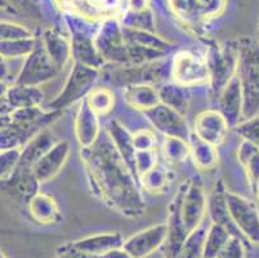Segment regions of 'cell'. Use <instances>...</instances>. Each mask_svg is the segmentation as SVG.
<instances>
[{
    "label": "cell",
    "mask_w": 259,
    "mask_h": 258,
    "mask_svg": "<svg viewBox=\"0 0 259 258\" xmlns=\"http://www.w3.org/2000/svg\"><path fill=\"white\" fill-rule=\"evenodd\" d=\"M205 61L211 91L220 93L227 83L237 74L239 53L236 47H211Z\"/></svg>",
    "instance_id": "obj_6"
},
{
    "label": "cell",
    "mask_w": 259,
    "mask_h": 258,
    "mask_svg": "<svg viewBox=\"0 0 259 258\" xmlns=\"http://www.w3.org/2000/svg\"><path fill=\"white\" fill-rule=\"evenodd\" d=\"M145 115L157 131L161 132L165 137H178L183 139L190 138V131H188L185 115L178 111L160 102L146 111Z\"/></svg>",
    "instance_id": "obj_10"
},
{
    "label": "cell",
    "mask_w": 259,
    "mask_h": 258,
    "mask_svg": "<svg viewBox=\"0 0 259 258\" xmlns=\"http://www.w3.org/2000/svg\"><path fill=\"white\" fill-rule=\"evenodd\" d=\"M157 93H159L160 102L162 105L168 106V107L185 115L188 107V102H190V93L186 87L176 84V83L166 84L157 89Z\"/></svg>",
    "instance_id": "obj_28"
},
{
    "label": "cell",
    "mask_w": 259,
    "mask_h": 258,
    "mask_svg": "<svg viewBox=\"0 0 259 258\" xmlns=\"http://www.w3.org/2000/svg\"><path fill=\"white\" fill-rule=\"evenodd\" d=\"M226 204L239 235L251 245L259 247V210L255 203L239 194L226 191Z\"/></svg>",
    "instance_id": "obj_4"
},
{
    "label": "cell",
    "mask_w": 259,
    "mask_h": 258,
    "mask_svg": "<svg viewBox=\"0 0 259 258\" xmlns=\"http://www.w3.org/2000/svg\"><path fill=\"white\" fill-rule=\"evenodd\" d=\"M197 3L204 11L208 21L221 16L227 7V0H197Z\"/></svg>",
    "instance_id": "obj_41"
},
{
    "label": "cell",
    "mask_w": 259,
    "mask_h": 258,
    "mask_svg": "<svg viewBox=\"0 0 259 258\" xmlns=\"http://www.w3.org/2000/svg\"><path fill=\"white\" fill-rule=\"evenodd\" d=\"M237 160L244 168L246 178L253 188L259 181V149L250 142L242 139L237 149Z\"/></svg>",
    "instance_id": "obj_27"
},
{
    "label": "cell",
    "mask_w": 259,
    "mask_h": 258,
    "mask_svg": "<svg viewBox=\"0 0 259 258\" xmlns=\"http://www.w3.org/2000/svg\"><path fill=\"white\" fill-rule=\"evenodd\" d=\"M9 61L0 56V82H6L9 77Z\"/></svg>",
    "instance_id": "obj_46"
},
{
    "label": "cell",
    "mask_w": 259,
    "mask_h": 258,
    "mask_svg": "<svg viewBox=\"0 0 259 258\" xmlns=\"http://www.w3.org/2000/svg\"><path fill=\"white\" fill-rule=\"evenodd\" d=\"M11 122V117L9 115H6V117H0V128H3L4 125H7Z\"/></svg>",
    "instance_id": "obj_48"
},
{
    "label": "cell",
    "mask_w": 259,
    "mask_h": 258,
    "mask_svg": "<svg viewBox=\"0 0 259 258\" xmlns=\"http://www.w3.org/2000/svg\"><path fill=\"white\" fill-rule=\"evenodd\" d=\"M70 156V143L65 139L56 141L34 164L32 172L40 185L57 176Z\"/></svg>",
    "instance_id": "obj_12"
},
{
    "label": "cell",
    "mask_w": 259,
    "mask_h": 258,
    "mask_svg": "<svg viewBox=\"0 0 259 258\" xmlns=\"http://www.w3.org/2000/svg\"><path fill=\"white\" fill-rule=\"evenodd\" d=\"M244 96L237 74L220 92V113L227 120L228 125H237L242 118Z\"/></svg>",
    "instance_id": "obj_15"
},
{
    "label": "cell",
    "mask_w": 259,
    "mask_h": 258,
    "mask_svg": "<svg viewBox=\"0 0 259 258\" xmlns=\"http://www.w3.org/2000/svg\"><path fill=\"white\" fill-rule=\"evenodd\" d=\"M164 159L169 164H181L190 156V143L188 139L178 137H165L161 146Z\"/></svg>",
    "instance_id": "obj_30"
},
{
    "label": "cell",
    "mask_w": 259,
    "mask_h": 258,
    "mask_svg": "<svg viewBox=\"0 0 259 258\" xmlns=\"http://www.w3.org/2000/svg\"><path fill=\"white\" fill-rule=\"evenodd\" d=\"M228 123L218 110H206L195 120V136L213 146L221 145L226 138Z\"/></svg>",
    "instance_id": "obj_13"
},
{
    "label": "cell",
    "mask_w": 259,
    "mask_h": 258,
    "mask_svg": "<svg viewBox=\"0 0 259 258\" xmlns=\"http://www.w3.org/2000/svg\"><path fill=\"white\" fill-rule=\"evenodd\" d=\"M122 94L132 107L143 113L160 103L157 89H155L151 84L126 85L122 89Z\"/></svg>",
    "instance_id": "obj_23"
},
{
    "label": "cell",
    "mask_w": 259,
    "mask_h": 258,
    "mask_svg": "<svg viewBox=\"0 0 259 258\" xmlns=\"http://www.w3.org/2000/svg\"><path fill=\"white\" fill-rule=\"evenodd\" d=\"M226 188L223 182L218 181L214 185L213 193H211L210 198L208 199V212L211 217V222L218 225H222L230 231L231 235L240 236L237 230L235 229L234 224L231 221L230 216H228L227 204H226ZM241 238V236H240Z\"/></svg>",
    "instance_id": "obj_19"
},
{
    "label": "cell",
    "mask_w": 259,
    "mask_h": 258,
    "mask_svg": "<svg viewBox=\"0 0 259 258\" xmlns=\"http://www.w3.org/2000/svg\"><path fill=\"white\" fill-rule=\"evenodd\" d=\"M41 129L25 127L15 122L0 128V151L12 150V149H22L23 146Z\"/></svg>",
    "instance_id": "obj_24"
},
{
    "label": "cell",
    "mask_w": 259,
    "mask_h": 258,
    "mask_svg": "<svg viewBox=\"0 0 259 258\" xmlns=\"http://www.w3.org/2000/svg\"><path fill=\"white\" fill-rule=\"evenodd\" d=\"M8 3L11 4V6L20 9V11L23 12L25 14H27L29 17H41V16H40L39 4H37L36 0H8Z\"/></svg>",
    "instance_id": "obj_42"
},
{
    "label": "cell",
    "mask_w": 259,
    "mask_h": 258,
    "mask_svg": "<svg viewBox=\"0 0 259 258\" xmlns=\"http://www.w3.org/2000/svg\"><path fill=\"white\" fill-rule=\"evenodd\" d=\"M168 233H166L165 243H164V255L165 258H177L180 254V250L187 238L188 233L183 226L182 218L180 213V194L177 191L176 196L169 205V216L168 222Z\"/></svg>",
    "instance_id": "obj_14"
},
{
    "label": "cell",
    "mask_w": 259,
    "mask_h": 258,
    "mask_svg": "<svg viewBox=\"0 0 259 258\" xmlns=\"http://www.w3.org/2000/svg\"><path fill=\"white\" fill-rule=\"evenodd\" d=\"M74 131L76 141L81 149L89 148L100 137V122L98 115L87 103L85 98L79 103L74 122Z\"/></svg>",
    "instance_id": "obj_16"
},
{
    "label": "cell",
    "mask_w": 259,
    "mask_h": 258,
    "mask_svg": "<svg viewBox=\"0 0 259 258\" xmlns=\"http://www.w3.org/2000/svg\"><path fill=\"white\" fill-rule=\"evenodd\" d=\"M107 136L110 137V139L112 141L116 150L119 151V154L121 155L124 162L126 163L129 169L132 170V173L134 174V155H136V149L133 146L132 133H129L119 122L112 120L107 125Z\"/></svg>",
    "instance_id": "obj_25"
},
{
    "label": "cell",
    "mask_w": 259,
    "mask_h": 258,
    "mask_svg": "<svg viewBox=\"0 0 259 258\" xmlns=\"http://www.w3.org/2000/svg\"><path fill=\"white\" fill-rule=\"evenodd\" d=\"M131 12H142L148 9V0H128Z\"/></svg>",
    "instance_id": "obj_45"
},
{
    "label": "cell",
    "mask_w": 259,
    "mask_h": 258,
    "mask_svg": "<svg viewBox=\"0 0 259 258\" xmlns=\"http://www.w3.org/2000/svg\"><path fill=\"white\" fill-rule=\"evenodd\" d=\"M11 8V4L8 3V0H0V11L3 9H9Z\"/></svg>",
    "instance_id": "obj_49"
},
{
    "label": "cell",
    "mask_w": 259,
    "mask_h": 258,
    "mask_svg": "<svg viewBox=\"0 0 259 258\" xmlns=\"http://www.w3.org/2000/svg\"><path fill=\"white\" fill-rule=\"evenodd\" d=\"M29 213L39 225H54L62 217L56 200L41 191H37L29 199Z\"/></svg>",
    "instance_id": "obj_18"
},
{
    "label": "cell",
    "mask_w": 259,
    "mask_h": 258,
    "mask_svg": "<svg viewBox=\"0 0 259 258\" xmlns=\"http://www.w3.org/2000/svg\"><path fill=\"white\" fill-rule=\"evenodd\" d=\"M20 149L0 151V182L6 181L15 170L20 159Z\"/></svg>",
    "instance_id": "obj_37"
},
{
    "label": "cell",
    "mask_w": 259,
    "mask_h": 258,
    "mask_svg": "<svg viewBox=\"0 0 259 258\" xmlns=\"http://www.w3.org/2000/svg\"><path fill=\"white\" fill-rule=\"evenodd\" d=\"M81 160L92 189L105 204L129 218L142 216L146 205L133 173L107 134L81 149Z\"/></svg>",
    "instance_id": "obj_1"
},
{
    "label": "cell",
    "mask_w": 259,
    "mask_h": 258,
    "mask_svg": "<svg viewBox=\"0 0 259 258\" xmlns=\"http://www.w3.org/2000/svg\"><path fill=\"white\" fill-rule=\"evenodd\" d=\"M236 132L245 139L259 149V115L245 119L236 125Z\"/></svg>",
    "instance_id": "obj_36"
},
{
    "label": "cell",
    "mask_w": 259,
    "mask_h": 258,
    "mask_svg": "<svg viewBox=\"0 0 259 258\" xmlns=\"http://www.w3.org/2000/svg\"><path fill=\"white\" fill-rule=\"evenodd\" d=\"M37 40L35 38L29 39L8 40V42H0V56L7 61L21 60L26 58L36 46Z\"/></svg>",
    "instance_id": "obj_31"
},
{
    "label": "cell",
    "mask_w": 259,
    "mask_h": 258,
    "mask_svg": "<svg viewBox=\"0 0 259 258\" xmlns=\"http://www.w3.org/2000/svg\"><path fill=\"white\" fill-rule=\"evenodd\" d=\"M166 233H168L166 222L155 225L124 240L121 247L133 258H146L164 245Z\"/></svg>",
    "instance_id": "obj_11"
},
{
    "label": "cell",
    "mask_w": 259,
    "mask_h": 258,
    "mask_svg": "<svg viewBox=\"0 0 259 258\" xmlns=\"http://www.w3.org/2000/svg\"><path fill=\"white\" fill-rule=\"evenodd\" d=\"M254 190H255L256 196H258V199H259V181L256 182V185H255V188H254Z\"/></svg>",
    "instance_id": "obj_50"
},
{
    "label": "cell",
    "mask_w": 259,
    "mask_h": 258,
    "mask_svg": "<svg viewBox=\"0 0 259 258\" xmlns=\"http://www.w3.org/2000/svg\"><path fill=\"white\" fill-rule=\"evenodd\" d=\"M230 231L223 227L222 225L210 222L208 233L205 236V244H204V254L202 258H217L222 248L230 239Z\"/></svg>",
    "instance_id": "obj_29"
},
{
    "label": "cell",
    "mask_w": 259,
    "mask_h": 258,
    "mask_svg": "<svg viewBox=\"0 0 259 258\" xmlns=\"http://www.w3.org/2000/svg\"><path fill=\"white\" fill-rule=\"evenodd\" d=\"M171 75L176 84H180L186 88L209 82L205 58L186 51L180 52L174 57Z\"/></svg>",
    "instance_id": "obj_9"
},
{
    "label": "cell",
    "mask_w": 259,
    "mask_h": 258,
    "mask_svg": "<svg viewBox=\"0 0 259 258\" xmlns=\"http://www.w3.org/2000/svg\"><path fill=\"white\" fill-rule=\"evenodd\" d=\"M190 143V156L194 160L195 167L200 170H211L218 165V153L215 146L206 143L197 138L195 134L188 138Z\"/></svg>",
    "instance_id": "obj_26"
},
{
    "label": "cell",
    "mask_w": 259,
    "mask_h": 258,
    "mask_svg": "<svg viewBox=\"0 0 259 258\" xmlns=\"http://www.w3.org/2000/svg\"><path fill=\"white\" fill-rule=\"evenodd\" d=\"M169 4L174 16L188 28L199 30L208 22L197 0H169Z\"/></svg>",
    "instance_id": "obj_21"
},
{
    "label": "cell",
    "mask_w": 259,
    "mask_h": 258,
    "mask_svg": "<svg viewBox=\"0 0 259 258\" xmlns=\"http://www.w3.org/2000/svg\"><path fill=\"white\" fill-rule=\"evenodd\" d=\"M100 77L98 68L89 67L80 62H75L69 78L66 80L63 89L57 97L48 103L47 110L61 113L67 106L74 103L77 99L83 98L87 93L93 89V84Z\"/></svg>",
    "instance_id": "obj_3"
},
{
    "label": "cell",
    "mask_w": 259,
    "mask_h": 258,
    "mask_svg": "<svg viewBox=\"0 0 259 258\" xmlns=\"http://www.w3.org/2000/svg\"><path fill=\"white\" fill-rule=\"evenodd\" d=\"M85 101L89 107L97 115H105L114 107L115 97L110 89L98 87L89 92L88 96L85 97Z\"/></svg>",
    "instance_id": "obj_32"
},
{
    "label": "cell",
    "mask_w": 259,
    "mask_h": 258,
    "mask_svg": "<svg viewBox=\"0 0 259 258\" xmlns=\"http://www.w3.org/2000/svg\"><path fill=\"white\" fill-rule=\"evenodd\" d=\"M60 72V68L54 65L40 40H37L34 51L23 61L15 84L40 87L44 83L54 79Z\"/></svg>",
    "instance_id": "obj_7"
},
{
    "label": "cell",
    "mask_w": 259,
    "mask_h": 258,
    "mask_svg": "<svg viewBox=\"0 0 259 258\" xmlns=\"http://www.w3.org/2000/svg\"><path fill=\"white\" fill-rule=\"evenodd\" d=\"M157 165V155L155 150L136 151L134 155V173L142 176Z\"/></svg>",
    "instance_id": "obj_38"
},
{
    "label": "cell",
    "mask_w": 259,
    "mask_h": 258,
    "mask_svg": "<svg viewBox=\"0 0 259 258\" xmlns=\"http://www.w3.org/2000/svg\"><path fill=\"white\" fill-rule=\"evenodd\" d=\"M61 7L65 9L76 13V16H84V17H96L100 16L103 7L94 4L89 0H56Z\"/></svg>",
    "instance_id": "obj_34"
},
{
    "label": "cell",
    "mask_w": 259,
    "mask_h": 258,
    "mask_svg": "<svg viewBox=\"0 0 259 258\" xmlns=\"http://www.w3.org/2000/svg\"><path fill=\"white\" fill-rule=\"evenodd\" d=\"M101 258H133L125 249H122V247L115 248V249L110 250V252L105 253Z\"/></svg>",
    "instance_id": "obj_44"
},
{
    "label": "cell",
    "mask_w": 259,
    "mask_h": 258,
    "mask_svg": "<svg viewBox=\"0 0 259 258\" xmlns=\"http://www.w3.org/2000/svg\"><path fill=\"white\" fill-rule=\"evenodd\" d=\"M236 49L239 53L237 77L244 96L242 117L249 119L259 115V43L242 39Z\"/></svg>",
    "instance_id": "obj_2"
},
{
    "label": "cell",
    "mask_w": 259,
    "mask_h": 258,
    "mask_svg": "<svg viewBox=\"0 0 259 258\" xmlns=\"http://www.w3.org/2000/svg\"><path fill=\"white\" fill-rule=\"evenodd\" d=\"M56 258H101V257L80 252V250L75 249L70 243H67V244H63L58 248Z\"/></svg>",
    "instance_id": "obj_43"
},
{
    "label": "cell",
    "mask_w": 259,
    "mask_h": 258,
    "mask_svg": "<svg viewBox=\"0 0 259 258\" xmlns=\"http://www.w3.org/2000/svg\"><path fill=\"white\" fill-rule=\"evenodd\" d=\"M40 43L44 47L53 63L62 70L71 58V43L63 35L54 30H48L40 38Z\"/></svg>",
    "instance_id": "obj_20"
},
{
    "label": "cell",
    "mask_w": 259,
    "mask_h": 258,
    "mask_svg": "<svg viewBox=\"0 0 259 258\" xmlns=\"http://www.w3.org/2000/svg\"><path fill=\"white\" fill-rule=\"evenodd\" d=\"M32 36V32L26 26L20 25L9 21H0V42H8V40L29 39Z\"/></svg>",
    "instance_id": "obj_35"
},
{
    "label": "cell",
    "mask_w": 259,
    "mask_h": 258,
    "mask_svg": "<svg viewBox=\"0 0 259 258\" xmlns=\"http://www.w3.org/2000/svg\"><path fill=\"white\" fill-rule=\"evenodd\" d=\"M141 182H142L145 190H147L148 193L161 194L168 188L170 178L168 176V172L164 168L156 165L141 176Z\"/></svg>",
    "instance_id": "obj_33"
},
{
    "label": "cell",
    "mask_w": 259,
    "mask_h": 258,
    "mask_svg": "<svg viewBox=\"0 0 259 258\" xmlns=\"http://www.w3.org/2000/svg\"><path fill=\"white\" fill-rule=\"evenodd\" d=\"M106 77L114 84L134 85V84H154L161 80V65L157 61L143 65H111L106 70Z\"/></svg>",
    "instance_id": "obj_8"
},
{
    "label": "cell",
    "mask_w": 259,
    "mask_h": 258,
    "mask_svg": "<svg viewBox=\"0 0 259 258\" xmlns=\"http://www.w3.org/2000/svg\"><path fill=\"white\" fill-rule=\"evenodd\" d=\"M6 99L13 110L15 108L36 107V106H41L43 103L44 93L40 87L12 84L11 87H8Z\"/></svg>",
    "instance_id": "obj_22"
},
{
    "label": "cell",
    "mask_w": 259,
    "mask_h": 258,
    "mask_svg": "<svg viewBox=\"0 0 259 258\" xmlns=\"http://www.w3.org/2000/svg\"><path fill=\"white\" fill-rule=\"evenodd\" d=\"M124 243L121 234L119 233H106V234H96V235L87 236V238L79 239L76 241H71L70 244L75 249L80 252L87 253L91 255H97L102 257L105 253L120 248Z\"/></svg>",
    "instance_id": "obj_17"
},
{
    "label": "cell",
    "mask_w": 259,
    "mask_h": 258,
    "mask_svg": "<svg viewBox=\"0 0 259 258\" xmlns=\"http://www.w3.org/2000/svg\"><path fill=\"white\" fill-rule=\"evenodd\" d=\"M256 35H258V43H259V25H258V32H256Z\"/></svg>",
    "instance_id": "obj_52"
},
{
    "label": "cell",
    "mask_w": 259,
    "mask_h": 258,
    "mask_svg": "<svg viewBox=\"0 0 259 258\" xmlns=\"http://www.w3.org/2000/svg\"><path fill=\"white\" fill-rule=\"evenodd\" d=\"M180 213L183 226L188 234L205 221L208 198L201 183L195 179L185 181L180 188Z\"/></svg>",
    "instance_id": "obj_5"
},
{
    "label": "cell",
    "mask_w": 259,
    "mask_h": 258,
    "mask_svg": "<svg viewBox=\"0 0 259 258\" xmlns=\"http://www.w3.org/2000/svg\"><path fill=\"white\" fill-rule=\"evenodd\" d=\"M132 139H133V146L136 151L155 150L156 137H155L154 132L148 131V129L134 132V133H132Z\"/></svg>",
    "instance_id": "obj_40"
},
{
    "label": "cell",
    "mask_w": 259,
    "mask_h": 258,
    "mask_svg": "<svg viewBox=\"0 0 259 258\" xmlns=\"http://www.w3.org/2000/svg\"><path fill=\"white\" fill-rule=\"evenodd\" d=\"M0 258H7L6 254H4L3 250H2V249H0Z\"/></svg>",
    "instance_id": "obj_51"
},
{
    "label": "cell",
    "mask_w": 259,
    "mask_h": 258,
    "mask_svg": "<svg viewBox=\"0 0 259 258\" xmlns=\"http://www.w3.org/2000/svg\"><path fill=\"white\" fill-rule=\"evenodd\" d=\"M217 258H245V247L240 236L231 235Z\"/></svg>",
    "instance_id": "obj_39"
},
{
    "label": "cell",
    "mask_w": 259,
    "mask_h": 258,
    "mask_svg": "<svg viewBox=\"0 0 259 258\" xmlns=\"http://www.w3.org/2000/svg\"><path fill=\"white\" fill-rule=\"evenodd\" d=\"M9 85L6 82H0V99L6 98L7 91H8Z\"/></svg>",
    "instance_id": "obj_47"
}]
</instances>
